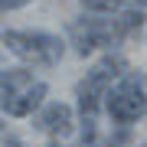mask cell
Masks as SVG:
<instances>
[{
	"label": "cell",
	"mask_w": 147,
	"mask_h": 147,
	"mask_svg": "<svg viewBox=\"0 0 147 147\" xmlns=\"http://www.w3.org/2000/svg\"><path fill=\"white\" fill-rule=\"evenodd\" d=\"M141 3H144V7H147V0H141Z\"/></svg>",
	"instance_id": "obj_11"
},
{
	"label": "cell",
	"mask_w": 147,
	"mask_h": 147,
	"mask_svg": "<svg viewBox=\"0 0 147 147\" xmlns=\"http://www.w3.org/2000/svg\"><path fill=\"white\" fill-rule=\"evenodd\" d=\"M30 0H0V7H3V13H10V10H20V7H26Z\"/></svg>",
	"instance_id": "obj_9"
},
{
	"label": "cell",
	"mask_w": 147,
	"mask_h": 147,
	"mask_svg": "<svg viewBox=\"0 0 147 147\" xmlns=\"http://www.w3.org/2000/svg\"><path fill=\"white\" fill-rule=\"evenodd\" d=\"M33 72L26 69H3V79H0V95H3V101H13L16 95H23L26 88H33Z\"/></svg>",
	"instance_id": "obj_7"
},
{
	"label": "cell",
	"mask_w": 147,
	"mask_h": 147,
	"mask_svg": "<svg viewBox=\"0 0 147 147\" xmlns=\"http://www.w3.org/2000/svg\"><path fill=\"white\" fill-rule=\"evenodd\" d=\"M3 147H23V141L13 137V134H3Z\"/></svg>",
	"instance_id": "obj_10"
},
{
	"label": "cell",
	"mask_w": 147,
	"mask_h": 147,
	"mask_svg": "<svg viewBox=\"0 0 147 147\" xmlns=\"http://www.w3.org/2000/svg\"><path fill=\"white\" fill-rule=\"evenodd\" d=\"M39 131L53 134V137H65L69 131H72V108L62 105V101H53V105L42 108V115L36 118Z\"/></svg>",
	"instance_id": "obj_5"
},
{
	"label": "cell",
	"mask_w": 147,
	"mask_h": 147,
	"mask_svg": "<svg viewBox=\"0 0 147 147\" xmlns=\"http://www.w3.org/2000/svg\"><path fill=\"white\" fill-rule=\"evenodd\" d=\"M121 72H124V59L121 56H105L85 75V82L79 85V111H82V118H95L101 98H108V92H111V79H118Z\"/></svg>",
	"instance_id": "obj_3"
},
{
	"label": "cell",
	"mask_w": 147,
	"mask_h": 147,
	"mask_svg": "<svg viewBox=\"0 0 147 147\" xmlns=\"http://www.w3.org/2000/svg\"><path fill=\"white\" fill-rule=\"evenodd\" d=\"M3 46L23 62L33 65H56L62 59V39L49 33H20V30H3Z\"/></svg>",
	"instance_id": "obj_1"
},
{
	"label": "cell",
	"mask_w": 147,
	"mask_h": 147,
	"mask_svg": "<svg viewBox=\"0 0 147 147\" xmlns=\"http://www.w3.org/2000/svg\"><path fill=\"white\" fill-rule=\"evenodd\" d=\"M49 147H59V144H49Z\"/></svg>",
	"instance_id": "obj_12"
},
{
	"label": "cell",
	"mask_w": 147,
	"mask_h": 147,
	"mask_svg": "<svg viewBox=\"0 0 147 147\" xmlns=\"http://www.w3.org/2000/svg\"><path fill=\"white\" fill-rule=\"evenodd\" d=\"M69 36H72V46L79 56H92L101 46H118L127 36V30L121 16L118 20H75L69 26Z\"/></svg>",
	"instance_id": "obj_4"
},
{
	"label": "cell",
	"mask_w": 147,
	"mask_h": 147,
	"mask_svg": "<svg viewBox=\"0 0 147 147\" xmlns=\"http://www.w3.org/2000/svg\"><path fill=\"white\" fill-rule=\"evenodd\" d=\"M121 3L124 0H82V7L92 13H115V10H121Z\"/></svg>",
	"instance_id": "obj_8"
},
{
	"label": "cell",
	"mask_w": 147,
	"mask_h": 147,
	"mask_svg": "<svg viewBox=\"0 0 147 147\" xmlns=\"http://www.w3.org/2000/svg\"><path fill=\"white\" fill-rule=\"evenodd\" d=\"M105 108H108L111 121H118V124H134L137 118H144V115H147V95H144L141 75L127 72L124 79L108 92Z\"/></svg>",
	"instance_id": "obj_2"
},
{
	"label": "cell",
	"mask_w": 147,
	"mask_h": 147,
	"mask_svg": "<svg viewBox=\"0 0 147 147\" xmlns=\"http://www.w3.org/2000/svg\"><path fill=\"white\" fill-rule=\"evenodd\" d=\"M46 92H49L46 85H42V82H36L33 88H26L23 95H16L13 101H3V111H7L10 118H26V115H33V111H36V108L42 105Z\"/></svg>",
	"instance_id": "obj_6"
}]
</instances>
